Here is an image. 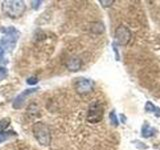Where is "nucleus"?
Here are the masks:
<instances>
[{"label": "nucleus", "instance_id": "nucleus-1", "mask_svg": "<svg viewBox=\"0 0 160 150\" xmlns=\"http://www.w3.org/2000/svg\"><path fill=\"white\" fill-rule=\"evenodd\" d=\"M1 31L3 36L0 39V46L4 49L5 53H11L20 37V32L13 26L2 27Z\"/></svg>", "mask_w": 160, "mask_h": 150}, {"label": "nucleus", "instance_id": "nucleus-2", "mask_svg": "<svg viewBox=\"0 0 160 150\" xmlns=\"http://www.w3.org/2000/svg\"><path fill=\"white\" fill-rule=\"evenodd\" d=\"M25 9H26V5H25L24 1L7 0V1L2 2V11L10 18H19L24 13Z\"/></svg>", "mask_w": 160, "mask_h": 150}, {"label": "nucleus", "instance_id": "nucleus-3", "mask_svg": "<svg viewBox=\"0 0 160 150\" xmlns=\"http://www.w3.org/2000/svg\"><path fill=\"white\" fill-rule=\"evenodd\" d=\"M32 132L35 139L41 146H48L51 142V133L46 124L36 122L32 126Z\"/></svg>", "mask_w": 160, "mask_h": 150}, {"label": "nucleus", "instance_id": "nucleus-4", "mask_svg": "<svg viewBox=\"0 0 160 150\" xmlns=\"http://www.w3.org/2000/svg\"><path fill=\"white\" fill-rule=\"evenodd\" d=\"M104 107L100 102H94L89 106L87 112V121L90 123H98L102 120Z\"/></svg>", "mask_w": 160, "mask_h": 150}, {"label": "nucleus", "instance_id": "nucleus-5", "mask_svg": "<svg viewBox=\"0 0 160 150\" xmlns=\"http://www.w3.org/2000/svg\"><path fill=\"white\" fill-rule=\"evenodd\" d=\"M131 39V32L130 30L124 26V25H120L115 30V43L118 45H127Z\"/></svg>", "mask_w": 160, "mask_h": 150}, {"label": "nucleus", "instance_id": "nucleus-6", "mask_svg": "<svg viewBox=\"0 0 160 150\" xmlns=\"http://www.w3.org/2000/svg\"><path fill=\"white\" fill-rule=\"evenodd\" d=\"M94 88V82L91 79L80 77L75 81V89L79 94H87L90 93Z\"/></svg>", "mask_w": 160, "mask_h": 150}, {"label": "nucleus", "instance_id": "nucleus-7", "mask_svg": "<svg viewBox=\"0 0 160 150\" xmlns=\"http://www.w3.org/2000/svg\"><path fill=\"white\" fill-rule=\"evenodd\" d=\"M38 88H29L24 90L23 92H21L19 95H17L16 98L14 99V101L12 103V106L14 109H20L21 107H23L24 103L26 102V100L29 96H31L32 94H34L35 92H37Z\"/></svg>", "mask_w": 160, "mask_h": 150}, {"label": "nucleus", "instance_id": "nucleus-8", "mask_svg": "<svg viewBox=\"0 0 160 150\" xmlns=\"http://www.w3.org/2000/svg\"><path fill=\"white\" fill-rule=\"evenodd\" d=\"M155 132H156V130H155L153 127H151L148 123H144L143 126H142V130H141V136L144 137V138H149L151 136H154Z\"/></svg>", "mask_w": 160, "mask_h": 150}, {"label": "nucleus", "instance_id": "nucleus-9", "mask_svg": "<svg viewBox=\"0 0 160 150\" xmlns=\"http://www.w3.org/2000/svg\"><path fill=\"white\" fill-rule=\"evenodd\" d=\"M81 65H82L81 60L77 57H74V58H71L68 61L67 68L69 70H71V71H77V70H79L80 67H81Z\"/></svg>", "mask_w": 160, "mask_h": 150}, {"label": "nucleus", "instance_id": "nucleus-10", "mask_svg": "<svg viewBox=\"0 0 160 150\" xmlns=\"http://www.w3.org/2000/svg\"><path fill=\"white\" fill-rule=\"evenodd\" d=\"M145 110H146L147 112L153 113L156 117H160V108L155 106L152 102H150V101L146 102V104H145Z\"/></svg>", "mask_w": 160, "mask_h": 150}, {"label": "nucleus", "instance_id": "nucleus-11", "mask_svg": "<svg viewBox=\"0 0 160 150\" xmlns=\"http://www.w3.org/2000/svg\"><path fill=\"white\" fill-rule=\"evenodd\" d=\"M15 135H16V133L12 131V130H10V131H4L3 133L0 134V143L6 141V140H9L10 138L15 136Z\"/></svg>", "mask_w": 160, "mask_h": 150}, {"label": "nucleus", "instance_id": "nucleus-12", "mask_svg": "<svg viewBox=\"0 0 160 150\" xmlns=\"http://www.w3.org/2000/svg\"><path fill=\"white\" fill-rule=\"evenodd\" d=\"M9 124H10V118L9 117H5V118L0 120V134L3 133L5 130H6V128L9 126Z\"/></svg>", "mask_w": 160, "mask_h": 150}, {"label": "nucleus", "instance_id": "nucleus-13", "mask_svg": "<svg viewBox=\"0 0 160 150\" xmlns=\"http://www.w3.org/2000/svg\"><path fill=\"white\" fill-rule=\"evenodd\" d=\"M109 118H110V121H111V124H113L114 126H117V125L119 124L118 119H117V116H116V114H115V111H114V110H113V111L110 112V114H109Z\"/></svg>", "mask_w": 160, "mask_h": 150}, {"label": "nucleus", "instance_id": "nucleus-14", "mask_svg": "<svg viewBox=\"0 0 160 150\" xmlns=\"http://www.w3.org/2000/svg\"><path fill=\"white\" fill-rule=\"evenodd\" d=\"M8 75V69L4 66H0V81H2Z\"/></svg>", "mask_w": 160, "mask_h": 150}, {"label": "nucleus", "instance_id": "nucleus-15", "mask_svg": "<svg viewBox=\"0 0 160 150\" xmlns=\"http://www.w3.org/2000/svg\"><path fill=\"white\" fill-rule=\"evenodd\" d=\"M5 51H4V49L0 46V63H6L7 62V59L6 57H5Z\"/></svg>", "mask_w": 160, "mask_h": 150}, {"label": "nucleus", "instance_id": "nucleus-16", "mask_svg": "<svg viewBox=\"0 0 160 150\" xmlns=\"http://www.w3.org/2000/svg\"><path fill=\"white\" fill-rule=\"evenodd\" d=\"M26 82L30 85H35V84H37L38 82V78L36 76H30L27 80H26Z\"/></svg>", "mask_w": 160, "mask_h": 150}, {"label": "nucleus", "instance_id": "nucleus-17", "mask_svg": "<svg viewBox=\"0 0 160 150\" xmlns=\"http://www.w3.org/2000/svg\"><path fill=\"white\" fill-rule=\"evenodd\" d=\"M41 3H42V1H31V6L34 10H37Z\"/></svg>", "mask_w": 160, "mask_h": 150}, {"label": "nucleus", "instance_id": "nucleus-18", "mask_svg": "<svg viewBox=\"0 0 160 150\" xmlns=\"http://www.w3.org/2000/svg\"><path fill=\"white\" fill-rule=\"evenodd\" d=\"M100 3H101V5L103 7H108L111 4H113L114 1H113V0H110V1H103V0H100Z\"/></svg>", "mask_w": 160, "mask_h": 150}]
</instances>
